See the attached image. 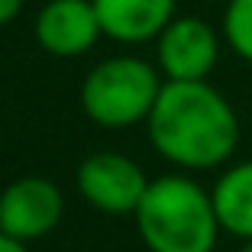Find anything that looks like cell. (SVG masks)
<instances>
[{
  "instance_id": "obj_1",
  "label": "cell",
  "mask_w": 252,
  "mask_h": 252,
  "mask_svg": "<svg viewBox=\"0 0 252 252\" xmlns=\"http://www.w3.org/2000/svg\"><path fill=\"white\" fill-rule=\"evenodd\" d=\"M146 126L156 152L181 168H220L239 142L236 110L207 81H165Z\"/></svg>"
},
{
  "instance_id": "obj_2",
  "label": "cell",
  "mask_w": 252,
  "mask_h": 252,
  "mask_svg": "<svg viewBox=\"0 0 252 252\" xmlns=\"http://www.w3.org/2000/svg\"><path fill=\"white\" fill-rule=\"evenodd\" d=\"M136 230L149 252H214L220 220L210 197L188 175L149 181L136 207Z\"/></svg>"
},
{
  "instance_id": "obj_3",
  "label": "cell",
  "mask_w": 252,
  "mask_h": 252,
  "mask_svg": "<svg viewBox=\"0 0 252 252\" xmlns=\"http://www.w3.org/2000/svg\"><path fill=\"white\" fill-rule=\"evenodd\" d=\"M158 68L136 55H117L91 68L81 84V107L97 126L123 129L149 120L162 91Z\"/></svg>"
},
{
  "instance_id": "obj_4",
  "label": "cell",
  "mask_w": 252,
  "mask_h": 252,
  "mask_svg": "<svg viewBox=\"0 0 252 252\" xmlns=\"http://www.w3.org/2000/svg\"><path fill=\"white\" fill-rule=\"evenodd\" d=\"M156 55L165 81H207L220 59V39L210 23L175 16L156 36Z\"/></svg>"
},
{
  "instance_id": "obj_5",
  "label": "cell",
  "mask_w": 252,
  "mask_h": 252,
  "mask_svg": "<svg viewBox=\"0 0 252 252\" xmlns=\"http://www.w3.org/2000/svg\"><path fill=\"white\" fill-rule=\"evenodd\" d=\"M78 191L88 204H94L104 214H136L149 178L133 158L120 152H97L78 165Z\"/></svg>"
},
{
  "instance_id": "obj_6",
  "label": "cell",
  "mask_w": 252,
  "mask_h": 252,
  "mask_svg": "<svg viewBox=\"0 0 252 252\" xmlns=\"http://www.w3.org/2000/svg\"><path fill=\"white\" fill-rule=\"evenodd\" d=\"M62 210V191L49 178H20L0 194V230L30 243L59 226Z\"/></svg>"
},
{
  "instance_id": "obj_7",
  "label": "cell",
  "mask_w": 252,
  "mask_h": 252,
  "mask_svg": "<svg viewBox=\"0 0 252 252\" xmlns=\"http://www.w3.org/2000/svg\"><path fill=\"white\" fill-rule=\"evenodd\" d=\"M104 36L94 0H49L36 16V39L49 55L74 59Z\"/></svg>"
},
{
  "instance_id": "obj_8",
  "label": "cell",
  "mask_w": 252,
  "mask_h": 252,
  "mask_svg": "<svg viewBox=\"0 0 252 252\" xmlns=\"http://www.w3.org/2000/svg\"><path fill=\"white\" fill-rule=\"evenodd\" d=\"M178 0H94L104 36L136 45L149 42L175 20Z\"/></svg>"
},
{
  "instance_id": "obj_9",
  "label": "cell",
  "mask_w": 252,
  "mask_h": 252,
  "mask_svg": "<svg viewBox=\"0 0 252 252\" xmlns=\"http://www.w3.org/2000/svg\"><path fill=\"white\" fill-rule=\"evenodd\" d=\"M210 197H214L220 230L239 239H252V158L223 171Z\"/></svg>"
},
{
  "instance_id": "obj_10",
  "label": "cell",
  "mask_w": 252,
  "mask_h": 252,
  "mask_svg": "<svg viewBox=\"0 0 252 252\" xmlns=\"http://www.w3.org/2000/svg\"><path fill=\"white\" fill-rule=\"evenodd\" d=\"M223 36L243 62L252 65V0H226Z\"/></svg>"
},
{
  "instance_id": "obj_11",
  "label": "cell",
  "mask_w": 252,
  "mask_h": 252,
  "mask_svg": "<svg viewBox=\"0 0 252 252\" xmlns=\"http://www.w3.org/2000/svg\"><path fill=\"white\" fill-rule=\"evenodd\" d=\"M20 10H23V0H0V26L13 23L20 16Z\"/></svg>"
},
{
  "instance_id": "obj_12",
  "label": "cell",
  "mask_w": 252,
  "mask_h": 252,
  "mask_svg": "<svg viewBox=\"0 0 252 252\" xmlns=\"http://www.w3.org/2000/svg\"><path fill=\"white\" fill-rule=\"evenodd\" d=\"M0 252H30V249H26V243H23V239L7 236V233L0 230Z\"/></svg>"
},
{
  "instance_id": "obj_13",
  "label": "cell",
  "mask_w": 252,
  "mask_h": 252,
  "mask_svg": "<svg viewBox=\"0 0 252 252\" xmlns=\"http://www.w3.org/2000/svg\"><path fill=\"white\" fill-rule=\"evenodd\" d=\"M239 252H252V239H246V246H243Z\"/></svg>"
}]
</instances>
